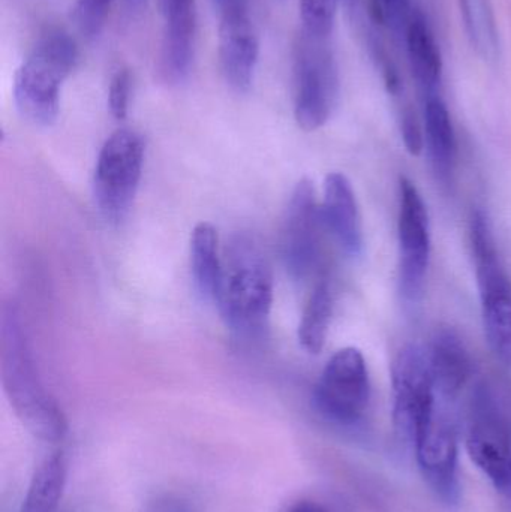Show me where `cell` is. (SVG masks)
<instances>
[{
    "label": "cell",
    "instance_id": "ffe728a7",
    "mask_svg": "<svg viewBox=\"0 0 511 512\" xmlns=\"http://www.w3.org/2000/svg\"><path fill=\"white\" fill-rule=\"evenodd\" d=\"M66 475L68 465L63 453L48 457L30 481L21 512L56 511L65 492Z\"/></svg>",
    "mask_w": 511,
    "mask_h": 512
},
{
    "label": "cell",
    "instance_id": "5b68a950",
    "mask_svg": "<svg viewBox=\"0 0 511 512\" xmlns=\"http://www.w3.org/2000/svg\"><path fill=\"white\" fill-rule=\"evenodd\" d=\"M294 116L300 128L326 125L339 96V72L330 38L300 30L294 47Z\"/></svg>",
    "mask_w": 511,
    "mask_h": 512
},
{
    "label": "cell",
    "instance_id": "5bb4252c",
    "mask_svg": "<svg viewBox=\"0 0 511 512\" xmlns=\"http://www.w3.org/2000/svg\"><path fill=\"white\" fill-rule=\"evenodd\" d=\"M164 15L159 74L170 86L185 83L194 59L197 33V6L195 0H171L161 6Z\"/></svg>",
    "mask_w": 511,
    "mask_h": 512
},
{
    "label": "cell",
    "instance_id": "4dcf8cb0",
    "mask_svg": "<svg viewBox=\"0 0 511 512\" xmlns=\"http://www.w3.org/2000/svg\"><path fill=\"white\" fill-rule=\"evenodd\" d=\"M170 2V0H159V6L165 5V3Z\"/></svg>",
    "mask_w": 511,
    "mask_h": 512
},
{
    "label": "cell",
    "instance_id": "30bf717a",
    "mask_svg": "<svg viewBox=\"0 0 511 512\" xmlns=\"http://www.w3.org/2000/svg\"><path fill=\"white\" fill-rule=\"evenodd\" d=\"M399 283L405 300L417 303L425 292L431 261V225L419 189L407 177L399 182Z\"/></svg>",
    "mask_w": 511,
    "mask_h": 512
},
{
    "label": "cell",
    "instance_id": "4fadbf2b",
    "mask_svg": "<svg viewBox=\"0 0 511 512\" xmlns=\"http://www.w3.org/2000/svg\"><path fill=\"white\" fill-rule=\"evenodd\" d=\"M413 448L420 472L432 492L444 504H458V432L452 418L438 411L434 423L414 442Z\"/></svg>",
    "mask_w": 511,
    "mask_h": 512
},
{
    "label": "cell",
    "instance_id": "603a6c76",
    "mask_svg": "<svg viewBox=\"0 0 511 512\" xmlns=\"http://www.w3.org/2000/svg\"><path fill=\"white\" fill-rule=\"evenodd\" d=\"M338 0H300L302 30L321 38H332Z\"/></svg>",
    "mask_w": 511,
    "mask_h": 512
},
{
    "label": "cell",
    "instance_id": "4316f807",
    "mask_svg": "<svg viewBox=\"0 0 511 512\" xmlns=\"http://www.w3.org/2000/svg\"><path fill=\"white\" fill-rule=\"evenodd\" d=\"M401 132L405 147L413 156H419L425 147V135L420 128L419 120L411 108H405L401 116Z\"/></svg>",
    "mask_w": 511,
    "mask_h": 512
},
{
    "label": "cell",
    "instance_id": "9c48e42d",
    "mask_svg": "<svg viewBox=\"0 0 511 512\" xmlns=\"http://www.w3.org/2000/svg\"><path fill=\"white\" fill-rule=\"evenodd\" d=\"M371 402V379L357 348L336 352L324 367L314 391L318 412L341 426L359 423Z\"/></svg>",
    "mask_w": 511,
    "mask_h": 512
},
{
    "label": "cell",
    "instance_id": "7402d4cb",
    "mask_svg": "<svg viewBox=\"0 0 511 512\" xmlns=\"http://www.w3.org/2000/svg\"><path fill=\"white\" fill-rule=\"evenodd\" d=\"M459 6L474 50L488 62L497 60L500 39L491 0H459Z\"/></svg>",
    "mask_w": 511,
    "mask_h": 512
},
{
    "label": "cell",
    "instance_id": "8fae6325",
    "mask_svg": "<svg viewBox=\"0 0 511 512\" xmlns=\"http://www.w3.org/2000/svg\"><path fill=\"white\" fill-rule=\"evenodd\" d=\"M321 222L314 185L302 179L291 195L281 234L282 258L294 279H306L320 264Z\"/></svg>",
    "mask_w": 511,
    "mask_h": 512
},
{
    "label": "cell",
    "instance_id": "8992f818",
    "mask_svg": "<svg viewBox=\"0 0 511 512\" xmlns=\"http://www.w3.org/2000/svg\"><path fill=\"white\" fill-rule=\"evenodd\" d=\"M144 141L132 129H117L105 141L96 161L93 195L101 215L119 224L128 215L140 186Z\"/></svg>",
    "mask_w": 511,
    "mask_h": 512
},
{
    "label": "cell",
    "instance_id": "1f68e13d",
    "mask_svg": "<svg viewBox=\"0 0 511 512\" xmlns=\"http://www.w3.org/2000/svg\"><path fill=\"white\" fill-rule=\"evenodd\" d=\"M227 2V0H216V3H218V6H221L222 3Z\"/></svg>",
    "mask_w": 511,
    "mask_h": 512
},
{
    "label": "cell",
    "instance_id": "f1b7e54d",
    "mask_svg": "<svg viewBox=\"0 0 511 512\" xmlns=\"http://www.w3.org/2000/svg\"><path fill=\"white\" fill-rule=\"evenodd\" d=\"M126 2L129 3V6H131V8H140V6L143 5V3L146 2V0H126Z\"/></svg>",
    "mask_w": 511,
    "mask_h": 512
},
{
    "label": "cell",
    "instance_id": "7c38bea8",
    "mask_svg": "<svg viewBox=\"0 0 511 512\" xmlns=\"http://www.w3.org/2000/svg\"><path fill=\"white\" fill-rule=\"evenodd\" d=\"M219 60L231 89L246 93L254 84L258 65L257 33L246 0H227L219 6Z\"/></svg>",
    "mask_w": 511,
    "mask_h": 512
},
{
    "label": "cell",
    "instance_id": "ba28073f",
    "mask_svg": "<svg viewBox=\"0 0 511 512\" xmlns=\"http://www.w3.org/2000/svg\"><path fill=\"white\" fill-rule=\"evenodd\" d=\"M468 456L511 504V439L506 417L486 385H477L470 402Z\"/></svg>",
    "mask_w": 511,
    "mask_h": 512
},
{
    "label": "cell",
    "instance_id": "7a4b0ae2",
    "mask_svg": "<svg viewBox=\"0 0 511 512\" xmlns=\"http://www.w3.org/2000/svg\"><path fill=\"white\" fill-rule=\"evenodd\" d=\"M273 304V276L252 240L239 237L224 267L218 309L231 331L242 337L263 336Z\"/></svg>",
    "mask_w": 511,
    "mask_h": 512
},
{
    "label": "cell",
    "instance_id": "e0dca14e",
    "mask_svg": "<svg viewBox=\"0 0 511 512\" xmlns=\"http://www.w3.org/2000/svg\"><path fill=\"white\" fill-rule=\"evenodd\" d=\"M405 50L411 74L428 96L437 95L443 78V56L428 20L420 9H414L404 33Z\"/></svg>",
    "mask_w": 511,
    "mask_h": 512
},
{
    "label": "cell",
    "instance_id": "484cf974",
    "mask_svg": "<svg viewBox=\"0 0 511 512\" xmlns=\"http://www.w3.org/2000/svg\"><path fill=\"white\" fill-rule=\"evenodd\" d=\"M131 74L126 69L117 71L108 89V108L111 116L117 120H125L128 116L129 98H131Z\"/></svg>",
    "mask_w": 511,
    "mask_h": 512
},
{
    "label": "cell",
    "instance_id": "3957f363",
    "mask_svg": "<svg viewBox=\"0 0 511 512\" xmlns=\"http://www.w3.org/2000/svg\"><path fill=\"white\" fill-rule=\"evenodd\" d=\"M74 39L62 30H48L17 69L14 98L24 119L53 125L60 111V89L77 65Z\"/></svg>",
    "mask_w": 511,
    "mask_h": 512
},
{
    "label": "cell",
    "instance_id": "277c9868",
    "mask_svg": "<svg viewBox=\"0 0 511 512\" xmlns=\"http://www.w3.org/2000/svg\"><path fill=\"white\" fill-rule=\"evenodd\" d=\"M470 237L486 340L495 357L511 367V279L482 210L473 213Z\"/></svg>",
    "mask_w": 511,
    "mask_h": 512
},
{
    "label": "cell",
    "instance_id": "ac0fdd59",
    "mask_svg": "<svg viewBox=\"0 0 511 512\" xmlns=\"http://www.w3.org/2000/svg\"><path fill=\"white\" fill-rule=\"evenodd\" d=\"M191 265L195 286L201 297L218 303L224 279V265L219 258L218 233L212 224L201 222L192 231Z\"/></svg>",
    "mask_w": 511,
    "mask_h": 512
},
{
    "label": "cell",
    "instance_id": "83f0119b",
    "mask_svg": "<svg viewBox=\"0 0 511 512\" xmlns=\"http://www.w3.org/2000/svg\"><path fill=\"white\" fill-rule=\"evenodd\" d=\"M288 512H327L326 508L321 507L317 502L303 501L294 505Z\"/></svg>",
    "mask_w": 511,
    "mask_h": 512
},
{
    "label": "cell",
    "instance_id": "f546056e",
    "mask_svg": "<svg viewBox=\"0 0 511 512\" xmlns=\"http://www.w3.org/2000/svg\"><path fill=\"white\" fill-rule=\"evenodd\" d=\"M342 2H344L345 5L348 6V8L356 9L357 5H359L360 0H342Z\"/></svg>",
    "mask_w": 511,
    "mask_h": 512
},
{
    "label": "cell",
    "instance_id": "d6986e66",
    "mask_svg": "<svg viewBox=\"0 0 511 512\" xmlns=\"http://www.w3.org/2000/svg\"><path fill=\"white\" fill-rule=\"evenodd\" d=\"M425 138L435 173L441 180H449L455 165L456 135L449 110L437 95L426 99Z\"/></svg>",
    "mask_w": 511,
    "mask_h": 512
},
{
    "label": "cell",
    "instance_id": "6da1fadb",
    "mask_svg": "<svg viewBox=\"0 0 511 512\" xmlns=\"http://www.w3.org/2000/svg\"><path fill=\"white\" fill-rule=\"evenodd\" d=\"M0 379L9 405L35 438L59 442L68 432V421L59 403L39 378L20 313L14 304L0 316Z\"/></svg>",
    "mask_w": 511,
    "mask_h": 512
},
{
    "label": "cell",
    "instance_id": "52a82bcc",
    "mask_svg": "<svg viewBox=\"0 0 511 512\" xmlns=\"http://www.w3.org/2000/svg\"><path fill=\"white\" fill-rule=\"evenodd\" d=\"M392 394L396 433L413 448L438 414L437 388L426 351L419 346H405L393 360Z\"/></svg>",
    "mask_w": 511,
    "mask_h": 512
},
{
    "label": "cell",
    "instance_id": "2e32d148",
    "mask_svg": "<svg viewBox=\"0 0 511 512\" xmlns=\"http://www.w3.org/2000/svg\"><path fill=\"white\" fill-rule=\"evenodd\" d=\"M426 357L437 393L444 399H455L473 373L470 352L461 337L452 330L438 331L426 349Z\"/></svg>",
    "mask_w": 511,
    "mask_h": 512
},
{
    "label": "cell",
    "instance_id": "9a60e30c",
    "mask_svg": "<svg viewBox=\"0 0 511 512\" xmlns=\"http://www.w3.org/2000/svg\"><path fill=\"white\" fill-rule=\"evenodd\" d=\"M321 219L327 230L338 240L345 254L362 255L363 231L359 207L350 180L342 173H332L324 182Z\"/></svg>",
    "mask_w": 511,
    "mask_h": 512
},
{
    "label": "cell",
    "instance_id": "d4e9b609",
    "mask_svg": "<svg viewBox=\"0 0 511 512\" xmlns=\"http://www.w3.org/2000/svg\"><path fill=\"white\" fill-rule=\"evenodd\" d=\"M111 3L113 0H77L75 2V21L78 29L87 39L98 38L107 20Z\"/></svg>",
    "mask_w": 511,
    "mask_h": 512
},
{
    "label": "cell",
    "instance_id": "cb8c5ba5",
    "mask_svg": "<svg viewBox=\"0 0 511 512\" xmlns=\"http://www.w3.org/2000/svg\"><path fill=\"white\" fill-rule=\"evenodd\" d=\"M414 9L411 0H371L375 23L396 36H404Z\"/></svg>",
    "mask_w": 511,
    "mask_h": 512
},
{
    "label": "cell",
    "instance_id": "44dd1931",
    "mask_svg": "<svg viewBox=\"0 0 511 512\" xmlns=\"http://www.w3.org/2000/svg\"><path fill=\"white\" fill-rule=\"evenodd\" d=\"M333 316V294L329 282L315 286L299 324V342L308 354H320L326 345Z\"/></svg>",
    "mask_w": 511,
    "mask_h": 512
}]
</instances>
